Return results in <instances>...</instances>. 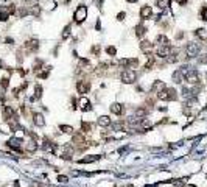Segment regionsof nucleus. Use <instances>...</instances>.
<instances>
[{
    "label": "nucleus",
    "instance_id": "1a4fd4ad",
    "mask_svg": "<svg viewBox=\"0 0 207 187\" xmlns=\"http://www.w3.org/2000/svg\"><path fill=\"white\" fill-rule=\"evenodd\" d=\"M80 108L81 109H83V111H90V101L89 100H87V98L86 97H81L80 98Z\"/></svg>",
    "mask_w": 207,
    "mask_h": 187
},
{
    "label": "nucleus",
    "instance_id": "a211bd4d",
    "mask_svg": "<svg viewBox=\"0 0 207 187\" xmlns=\"http://www.w3.org/2000/svg\"><path fill=\"white\" fill-rule=\"evenodd\" d=\"M156 5L159 9H165L168 8V5H170V0H156Z\"/></svg>",
    "mask_w": 207,
    "mask_h": 187
},
{
    "label": "nucleus",
    "instance_id": "9b49d317",
    "mask_svg": "<svg viewBox=\"0 0 207 187\" xmlns=\"http://www.w3.org/2000/svg\"><path fill=\"white\" fill-rule=\"evenodd\" d=\"M20 144H22L20 139H9L8 140V145L13 148V150H16V151H20Z\"/></svg>",
    "mask_w": 207,
    "mask_h": 187
},
{
    "label": "nucleus",
    "instance_id": "f704fd0d",
    "mask_svg": "<svg viewBox=\"0 0 207 187\" xmlns=\"http://www.w3.org/2000/svg\"><path fill=\"white\" fill-rule=\"evenodd\" d=\"M187 187H195V186H187Z\"/></svg>",
    "mask_w": 207,
    "mask_h": 187
},
{
    "label": "nucleus",
    "instance_id": "393cba45",
    "mask_svg": "<svg viewBox=\"0 0 207 187\" xmlns=\"http://www.w3.org/2000/svg\"><path fill=\"white\" fill-rule=\"evenodd\" d=\"M201 19H203V20H207V6H206V5L201 8Z\"/></svg>",
    "mask_w": 207,
    "mask_h": 187
},
{
    "label": "nucleus",
    "instance_id": "7c9ffc66",
    "mask_svg": "<svg viewBox=\"0 0 207 187\" xmlns=\"http://www.w3.org/2000/svg\"><path fill=\"white\" fill-rule=\"evenodd\" d=\"M117 19H118V20H123V19H125V13H120V14L117 16Z\"/></svg>",
    "mask_w": 207,
    "mask_h": 187
},
{
    "label": "nucleus",
    "instance_id": "5701e85b",
    "mask_svg": "<svg viewBox=\"0 0 207 187\" xmlns=\"http://www.w3.org/2000/svg\"><path fill=\"white\" fill-rule=\"evenodd\" d=\"M146 109L145 108H139V109H135V117H143V115H146Z\"/></svg>",
    "mask_w": 207,
    "mask_h": 187
},
{
    "label": "nucleus",
    "instance_id": "6ab92c4d",
    "mask_svg": "<svg viewBox=\"0 0 207 187\" xmlns=\"http://www.w3.org/2000/svg\"><path fill=\"white\" fill-rule=\"evenodd\" d=\"M36 148H37V145H36L34 140H31V142H28V144L25 145V150L27 151H36Z\"/></svg>",
    "mask_w": 207,
    "mask_h": 187
},
{
    "label": "nucleus",
    "instance_id": "bb28decb",
    "mask_svg": "<svg viewBox=\"0 0 207 187\" xmlns=\"http://www.w3.org/2000/svg\"><path fill=\"white\" fill-rule=\"evenodd\" d=\"M81 128H83L84 133H89V131H90V125L86 123V122H81Z\"/></svg>",
    "mask_w": 207,
    "mask_h": 187
},
{
    "label": "nucleus",
    "instance_id": "7ed1b4c3",
    "mask_svg": "<svg viewBox=\"0 0 207 187\" xmlns=\"http://www.w3.org/2000/svg\"><path fill=\"white\" fill-rule=\"evenodd\" d=\"M135 78H137V75H135V72H134V70H131V69H126V70H123V72H122V81H123V83H126V84L134 83Z\"/></svg>",
    "mask_w": 207,
    "mask_h": 187
},
{
    "label": "nucleus",
    "instance_id": "cd10ccee",
    "mask_svg": "<svg viewBox=\"0 0 207 187\" xmlns=\"http://www.w3.org/2000/svg\"><path fill=\"white\" fill-rule=\"evenodd\" d=\"M106 52H107V55H109V56H114V55L117 53L115 47H107V48H106Z\"/></svg>",
    "mask_w": 207,
    "mask_h": 187
},
{
    "label": "nucleus",
    "instance_id": "dca6fc26",
    "mask_svg": "<svg viewBox=\"0 0 207 187\" xmlns=\"http://www.w3.org/2000/svg\"><path fill=\"white\" fill-rule=\"evenodd\" d=\"M195 35L199 37V39H203V41H207V30L206 28H198L195 31Z\"/></svg>",
    "mask_w": 207,
    "mask_h": 187
},
{
    "label": "nucleus",
    "instance_id": "c756f323",
    "mask_svg": "<svg viewBox=\"0 0 207 187\" xmlns=\"http://www.w3.org/2000/svg\"><path fill=\"white\" fill-rule=\"evenodd\" d=\"M58 181H59V183H67V176H61V175H59Z\"/></svg>",
    "mask_w": 207,
    "mask_h": 187
},
{
    "label": "nucleus",
    "instance_id": "2eb2a0df",
    "mask_svg": "<svg viewBox=\"0 0 207 187\" xmlns=\"http://www.w3.org/2000/svg\"><path fill=\"white\" fill-rule=\"evenodd\" d=\"M162 89H165V84H163L162 81H154V83H153L151 91H154V92H160Z\"/></svg>",
    "mask_w": 207,
    "mask_h": 187
},
{
    "label": "nucleus",
    "instance_id": "473e14b6",
    "mask_svg": "<svg viewBox=\"0 0 207 187\" xmlns=\"http://www.w3.org/2000/svg\"><path fill=\"white\" fill-rule=\"evenodd\" d=\"M126 2H129V3H135L137 0H126Z\"/></svg>",
    "mask_w": 207,
    "mask_h": 187
},
{
    "label": "nucleus",
    "instance_id": "aec40b11",
    "mask_svg": "<svg viewBox=\"0 0 207 187\" xmlns=\"http://www.w3.org/2000/svg\"><path fill=\"white\" fill-rule=\"evenodd\" d=\"M135 31H137L135 35H137V36L140 37V36H143V35H145L146 28H145V25H142V24H140V25H137V27H135Z\"/></svg>",
    "mask_w": 207,
    "mask_h": 187
},
{
    "label": "nucleus",
    "instance_id": "412c9836",
    "mask_svg": "<svg viewBox=\"0 0 207 187\" xmlns=\"http://www.w3.org/2000/svg\"><path fill=\"white\" fill-rule=\"evenodd\" d=\"M41 95H42V87L37 84V86L34 87V97H33V100H37V98H41Z\"/></svg>",
    "mask_w": 207,
    "mask_h": 187
},
{
    "label": "nucleus",
    "instance_id": "c85d7f7f",
    "mask_svg": "<svg viewBox=\"0 0 207 187\" xmlns=\"http://www.w3.org/2000/svg\"><path fill=\"white\" fill-rule=\"evenodd\" d=\"M92 53H94V55H100V45H95L94 48H92Z\"/></svg>",
    "mask_w": 207,
    "mask_h": 187
},
{
    "label": "nucleus",
    "instance_id": "f257e3e1",
    "mask_svg": "<svg viewBox=\"0 0 207 187\" xmlns=\"http://www.w3.org/2000/svg\"><path fill=\"white\" fill-rule=\"evenodd\" d=\"M73 17H75V22H76V24H83L84 19L87 17V6H86V5H80V6L75 9Z\"/></svg>",
    "mask_w": 207,
    "mask_h": 187
},
{
    "label": "nucleus",
    "instance_id": "a878e982",
    "mask_svg": "<svg viewBox=\"0 0 207 187\" xmlns=\"http://www.w3.org/2000/svg\"><path fill=\"white\" fill-rule=\"evenodd\" d=\"M70 36V25H67L64 28V33H62V39H67V37Z\"/></svg>",
    "mask_w": 207,
    "mask_h": 187
},
{
    "label": "nucleus",
    "instance_id": "9d476101",
    "mask_svg": "<svg viewBox=\"0 0 207 187\" xmlns=\"http://www.w3.org/2000/svg\"><path fill=\"white\" fill-rule=\"evenodd\" d=\"M140 50L143 52V53H150L153 50V44L150 41H142L140 42Z\"/></svg>",
    "mask_w": 207,
    "mask_h": 187
},
{
    "label": "nucleus",
    "instance_id": "4be33fe9",
    "mask_svg": "<svg viewBox=\"0 0 207 187\" xmlns=\"http://www.w3.org/2000/svg\"><path fill=\"white\" fill-rule=\"evenodd\" d=\"M97 159H100V156H92V158H84V159H81V164H87V162H95Z\"/></svg>",
    "mask_w": 207,
    "mask_h": 187
},
{
    "label": "nucleus",
    "instance_id": "ddd939ff",
    "mask_svg": "<svg viewBox=\"0 0 207 187\" xmlns=\"http://www.w3.org/2000/svg\"><path fill=\"white\" fill-rule=\"evenodd\" d=\"M33 119H34V125H37V126H44L45 125V120H44V115L42 114H34L33 115Z\"/></svg>",
    "mask_w": 207,
    "mask_h": 187
},
{
    "label": "nucleus",
    "instance_id": "20e7f679",
    "mask_svg": "<svg viewBox=\"0 0 207 187\" xmlns=\"http://www.w3.org/2000/svg\"><path fill=\"white\" fill-rule=\"evenodd\" d=\"M170 53H171V47L170 45H159V48H157V52H156V55L159 58H167Z\"/></svg>",
    "mask_w": 207,
    "mask_h": 187
},
{
    "label": "nucleus",
    "instance_id": "f8f14e48",
    "mask_svg": "<svg viewBox=\"0 0 207 187\" xmlns=\"http://www.w3.org/2000/svg\"><path fill=\"white\" fill-rule=\"evenodd\" d=\"M156 42L159 44V45H170V41H168V37L165 35H157Z\"/></svg>",
    "mask_w": 207,
    "mask_h": 187
},
{
    "label": "nucleus",
    "instance_id": "f03ea898",
    "mask_svg": "<svg viewBox=\"0 0 207 187\" xmlns=\"http://www.w3.org/2000/svg\"><path fill=\"white\" fill-rule=\"evenodd\" d=\"M198 53H199V45H198V44H195V42H188L187 45H185V55H187L188 58H195V56H198Z\"/></svg>",
    "mask_w": 207,
    "mask_h": 187
},
{
    "label": "nucleus",
    "instance_id": "72a5a7b5",
    "mask_svg": "<svg viewBox=\"0 0 207 187\" xmlns=\"http://www.w3.org/2000/svg\"><path fill=\"white\" fill-rule=\"evenodd\" d=\"M62 2H64V3H69V2H70V0H62Z\"/></svg>",
    "mask_w": 207,
    "mask_h": 187
},
{
    "label": "nucleus",
    "instance_id": "423d86ee",
    "mask_svg": "<svg viewBox=\"0 0 207 187\" xmlns=\"http://www.w3.org/2000/svg\"><path fill=\"white\" fill-rule=\"evenodd\" d=\"M89 89H90V84L86 83V81H78V83H76V91L80 94H87Z\"/></svg>",
    "mask_w": 207,
    "mask_h": 187
},
{
    "label": "nucleus",
    "instance_id": "6e6552de",
    "mask_svg": "<svg viewBox=\"0 0 207 187\" xmlns=\"http://www.w3.org/2000/svg\"><path fill=\"white\" fill-rule=\"evenodd\" d=\"M109 109H111V112L115 114V115H120V114L123 112V106L120 103H112L111 106H109Z\"/></svg>",
    "mask_w": 207,
    "mask_h": 187
},
{
    "label": "nucleus",
    "instance_id": "0eeeda50",
    "mask_svg": "<svg viewBox=\"0 0 207 187\" xmlns=\"http://www.w3.org/2000/svg\"><path fill=\"white\" fill-rule=\"evenodd\" d=\"M25 48H27V50H28V52H36L37 48H39V42H37L36 39H33V41H28V42L25 44Z\"/></svg>",
    "mask_w": 207,
    "mask_h": 187
},
{
    "label": "nucleus",
    "instance_id": "f3484780",
    "mask_svg": "<svg viewBox=\"0 0 207 187\" xmlns=\"http://www.w3.org/2000/svg\"><path fill=\"white\" fill-rule=\"evenodd\" d=\"M98 125L100 126H109L111 125V119H109L107 115H101V117L98 119Z\"/></svg>",
    "mask_w": 207,
    "mask_h": 187
},
{
    "label": "nucleus",
    "instance_id": "2f4dec72",
    "mask_svg": "<svg viewBox=\"0 0 207 187\" xmlns=\"http://www.w3.org/2000/svg\"><path fill=\"white\" fill-rule=\"evenodd\" d=\"M176 2H178L179 5H181V6H184V5L187 3V0H176Z\"/></svg>",
    "mask_w": 207,
    "mask_h": 187
},
{
    "label": "nucleus",
    "instance_id": "4468645a",
    "mask_svg": "<svg viewBox=\"0 0 207 187\" xmlns=\"http://www.w3.org/2000/svg\"><path fill=\"white\" fill-rule=\"evenodd\" d=\"M173 80H174V83L181 84V83H182V80H184V73L181 72V70H176V72L173 73Z\"/></svg>",
    "mask_w": 207,
    "mask_h": 187
},
{
    "label": "nucleus",
    "instance_id": "b1692460",
    "mask_svg": "<svg viewBox=\"0 0 207 187\" xmlns=\"http://www.w3.org/2000/svg\"><path fill=\"white\" fill-rule=\"evenodd\" d=\"M61 129L64 131V133H67V134L73 133V128H72V126H69V125H61Z\"/></svg>",
    "mask_w": 207,
    "mask_h": 187
},
{
    "label": "nucleus",
    "instance_id": "39448f33",
    "mask_svg": "<svg viewBox=\"0 0 207 187\" xmlns=\"http://www.w3.org/2000/svg\"><path fill=\"white\" fill-rule=\"evenodd\" d=\"M153 16V9H151V6H148V5H145V6H142V9H140V19H150Z\"/></svg>",
    "mask_w": 207,
    "mask_h": 187
}]
</instances>
